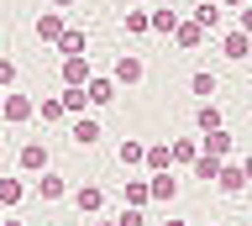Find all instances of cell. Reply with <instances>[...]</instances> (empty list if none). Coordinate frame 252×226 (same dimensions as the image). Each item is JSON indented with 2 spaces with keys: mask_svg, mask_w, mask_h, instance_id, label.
<instances>
[{
  "mask_svg": "<svg viewBox=\"0 0 252 226\" xmlns=\"http://www.w3.org/2000/svg\"><path fill=\"white\" fill-rule=\"evenodd\" d=\"M0 216H5V205H0Z\"/></svg>",
  "mask_w": 252,
  "mask_h": 226,
  "instance_id": "39",
  "label": "cell"
},
{
  "mask_svg": "<svg viewBox=\"0 0 252 226\" xmlns=\"http://www.w3.org/2000/svg\"><path fill=\"white\" fill-rule=\"evenodd\" d=\"M216 90H220V84H216L210 68H194V74H189V95H194V100H216Z\"/></svg>",
  "mask_w": 252,
  "mask_h": 226,
  "instance_id": "16",
  "label": "cell"
},
{
  "mask_svg": "<svg viewBox=\"0 0 252 226\" xmlns=\"http://www.w3.org/2000/svg\"><path fill=\"white\" fill-rule=\"evenodd\" d=\"M63 27H68V21H63V11H42V16H37V37H42V42H58Z\"/></svg>",
  "mask_w": 252,
  "mask_h": 226,
  "instance_id": "18",
  "label": "cell"
},
{
  "mask_svg": "<svg viewBox=\"0 0 252 226\" xmlns=\"http://www.w3.org/2000/svg\"><path fill=\"white\" fill-rule=\"evenodd\" d=\"M0 226H27V221H11V216H0Z\"/></svg>",
  "mask_w": 252,
  "mask_h": 226,
  "instance_id": "35",
  "label": "cell"
},
{
  "mask_svg": "<svg viewBox=\"0 0 252 226\" xmlns=\"http://www.w3.org/2000/svg\"><path fill=\"white\" fill-rule=\"evenodd\" d=\"M205 226H220V221H205Z\"/></svg>",
  "mask_w": 252,
  "mask_h": 226,
  "instance_id": "38",
  "label": "cell"
},
{
  "mask_svg": "<svg viewBox=\"0 0 252 226\" xmlns=\"http://www.w3.org/2000/svg\"><path fill=\"white\" fill-rule=\"evenodd\" d=\"M189 174H194V179H205V184H216V174H220V158H210V153H200V158L189 163Z\"/></svg>",
  "mask_w": 252,
  "mask_h": 226,
  "instance_id": "25",
  "label": "cell"
},
{
  "mask_svg": "<svg viewBox=\"0 0 252 226\" xmlns=\"http://www.w3.org/2000/svg\"><path fill=\"white\" fill-rule=\"evenodd\" d=\"M142 74H147V64H142L137 53H121V58L110 64V79L121 84V90H131V84H142Z\"/></svg>",
  "mask_w": 252,
  "mask_h": 226,
  "instance_id": "3",
  "label": "cell"
},
{
  "mask_svg": "<svg viewBox=\"0 0 252 226\" xmlns=\"http://www.w3.org/2000/svg\"><path fill=\"white\" fill-rule=\"evenodd\" d=\"M94 226H116V221H94Z\"/></svg>",
  "mask_w": 252,
  "mask_h": 226,
  "instance_id": "37",
  "label": "cell"
},
{
  "mask_svg": "<svg viewBox=\"0 0 252 226\" xmlns=\"http://www.w3.org/2000/svg\"><path fill=\"white\" fill-rule=\"evenodd\" d=\"M216 190L220 194H247V174H242V158H220V174H216Z\"/></svg>",
  "mask_w": 252,
  "mask_h": 226,
  "instance_id": "6",
  "label": "cell"
},
{
  "mask_svg": "<svg viewBox=\"0 0 252 226\" xmlns=\"http://www.w3.org/2000/svg\"><path fill=\"white\" fill-rule=\"evenodd\" d=\"M126 205H147V179H126Z\"/></svg>",
  "mask_w": 252,
  "mask_h": 226,
  "instance_id": "28",
  "label": "cell"
},
{
  "mask_svg": "<svg viewBox=\"0 0 252 226\" xmlns=\"http://www.w3.org/2000/svg\"><path fill=\"white\" fill-rule=\"evenodd\" d=\"M194 127H200V131L226 127V116H220V105H216V100H200V111H194Z\"/></svg>",
  "mask_w": 252,
  "mask_h": 226,
  "instance_id": "19",
  "label": "cell"
},
{
  "mask_svg": "<svg viewBox=\"0 0 252 226\" xmlns=\"http://www.w3.org/2000/svg\"><path fill=\"white\" fill-rule=\"evenodd\" d=\"M194 21H200L205 32H220V27H226V5H216V0H200V5H194Z\"/></svg>",
  "mask_w": 252,
  "mask_h": 226,
  "instance_id": "14",
  "label": "cell"
},
{
  "mask_svg": "<svg viewBox=\"0 0 252 226\" xmlns=\"http://www.w3.org/2000/svg\"><path fill=\"white\" fill-rule=\"evenodd\" d=\"M163 226H189V221H163Z\"/></svg>",
  "mask_w": 252,
  "mask_h": 226,
  "instance_id": "36",
  "label": "cell"
},
{
  "mask_svg": "<svg viewBox=\"0 0 252 226\" xmlns=\"http://www.w3.org/2000/svg\"><path fill=\"white\" fill-rule=\"evenodd\" d=\"M126 37H147V11H142V5L126 11Z\"/></svg>",
  "mask_w": 252,
  "mask_h": 226,
  "instance_id": "27",
  "label": "cell"
},
{
  "mask_svg": "<svg viewBox=\"0 0 252 226\" xmlns=\"http://www.w3.org/2000/svg\"><path fill=\"white\" fill-rule=\"evenodd\" d=\"M147 200H158V205H173V200H179V179H173V168L147 174Z\"/></svg>",
  "mask_w": 252,
  "mask_h": 226,
  "instance_id": "5",
  "label": "cell"
},
{
  "mask_svg": "<svg viewBox=\"0 0 252 226\" xmlns=\"http://www.w3.org/2000/svg\"><path fill=\"white\" fill-rule=\"evenodd\" d=\"M63 111H68V116H84V105H90V95H84V84H63Z\"/></svg>",
  "mask_w": 252,
  "mask_h": 226,
  "instance_id": "21",
  "label": "cell"
},
{
  "mask_svg": "<svg viewBox=\"0 0 252 226\" xmlns=\"http://www.w3.org/2000/svg\"><path fill=\"white\" fill-rule=\"evenodd\" d=\"M16 163H21V174H42L47 168V142H21Z\"/></svg>",
  "mask_w": 252,
  "mask_h": 226,
  "instance_id": "8",
  "label": "cell"
},
{
  "mask_svg": "<svg viewBox=\"0 0 252 226\" xmlns=\"http://www.w3.org/2000/svg\"><path fill=\"white\" fill-rule=\"evenodd\" d=\"M37 116H42V121H68V111H63L58 95H42V100H37Z\"/></svg>",
  "mask_w": 252,
  "mask_h": 226,
  "instance_id": "26",
  "label": "cell"
},
{
  "mask_svg": "<svg viewBox=\"0 0 252 226\" xmlns=\"http://www.w3.org/2000/svg\"><path fill=\"white\" fill-rule=\"evenodd\" d=\"M179 11L173 5H158V11H147V32H158V37H173V27H179Z\"/></svg>",
  "mask_w": 252,
  "mask_h": 226,
  "instance_id": "12",
  "label": "cell"
},
{
  "mask_svg": "<svg viewBox=\"0 0 252 226\" xmlns=\"http://www.w3.org/2000/svg\"><path fill=\"white\" fill-rule=\"evenodd\" d=\"M53 48H58L63 58H79V53H84V32H79V27H63V37L53 42Z\"/></svg>",
  "mask_w": 252,
  "mask_h": 226,
  "instance_id": "22",
  "label": "cell"
},
{
  "mask_svg": "<svg viewBox=\"0 0 252 226\" xmlns=\"http://www.w3.org/2000/svg\"><path fill=\"white\" fill-rule=\"evenodd\" d=\"M68 137H74L79 147H94V142H100V121H94V116H74V127H68Z\"/></svg>",
  "mask_w": 252,
  "mask_h": 226,
  "instance_id": "15",
  "label": "cell"
},
{
  "mask_svg": "<svg viewBox=\"0 0 252 226\" xmlns=\"http://www.w3.org/2000/svg\"><path fill=\"white\" fill-rule=\"evenodd\" d=\"M16 74H21V68H16V58H0V90H11Z\"/></svg>",
  "mask_w": 252,
  "mask_h": 226,
  "instance_id": "30",
  "label": "cell"
},
{
  "mask_svg": "<svg viewBox=\"0 0 252 226\" xmlns=\"http://www.w3.org/2000/svg\"><path fill=\"white\" fill-rule=\"evenodd\" d=\"M32 190L42 194V200H63V194H68V179L53 174V168H42V179H32Z\"/></svg>",
  "mask_w": 252,
  "mask_h": 226,
  "instance_id": "13",
  "label": "cell"
},
{
  "mask_svg": "<svg viewBox=\"0 0 252 226\" xmlns=\"http://www.w3.org/2000/svg\"><path fill=\"white\" fill-rule=\"evenodd\" d=\"M205 37H210V32H205L200 21H194V16H184V21H179V27H173V48L194 53V48H205Z\"/></svg>",
  "mask_w": 252,
  "mask_h": 226,
  "instance_id": "7",
  "label": "cell"
},
{
  "mask_svg": "<svg viewBox=\"0 0 252 226\" xmlns=\"http://www.w3.org/2000/svg\"><path fill=\"white\" fill-rule=\"evenodd\" d=\"M94 68H90V58L79 53V58H63V84H84Z\"/></svg>",
  "mask_w": 252,
  "mask_h": 226,
  "instance_id": "20",
  "label": "cell"
},
{
  "mask_svg": "<svg viewBox=\"0 0 252 226\" xmlns=\"http://www.w3.org/2000/svg\"><path fill=\"white\" fill-rule=\"evenodd\" d=\"M142 168H147V174H163V168H173L168 142H147V153H142Z\"/></svg>",
  "mask_w": 252,
  "mask_h": 226,
  "instance_id": "17",
  "label": "cell"
},
{
  "mask_svg": "<svg viewBox=\"0 0 252 226\" xmlns=\"http://www.w3.org/2000/svg\"><path fill=\"white\" fill-rule=\"evenodd\" d=\"M168 158H173V168H189V163L200 158V137H173V142H168Z\"/></svg>",
  "mask_w": 252,
  "mask_h": 226,
  "instance_id": "10",
  "label": "cell"
},
{
  "mask_svg": "<svg viewBox=\"0 0 252 226\" xmlns=\"http://www.w3.org/2000/svg\"><path fill=\"white\" fill-rule=\"evenodd\" d=\"M116 226H147V216H142V205H121V216H116Z\"/></svg>",
  "mask_w": 252,
  "mask_h": 226,
  "instance_id": "29",
  "label": "cell"
},
{
  "mask_svg": "<svg viewBox=\"0 0 252 226\" xmlns=\"http://www.w3.org/2000/svg\"><path fill=\"white\" fill-rule=\"evenodd\" d=\"M27 200V179H0V205L11 210V205H21Z\"/></svg>",
  "mask_w": 252,
  "mask_h": 226,
  "instance_id": "24",
  "label": "cell"
},
{
  "mask_svg": "<svg viewBox=\"0 0 252 226\" xmlns=\"http://www.w3.org/2000/svg\"><path fill=\"white\" fill-rule=\"evenodd\" d=\"M220 53H226L231 64H247L252 58V37L242 32V27H220Z\"/></svg>",
  "mask_w": 252,
  "mask_h": 226,
  "instance_id": "2",
  "label": "cell"
},
{
  "mask_svg": "<svg viewBox=\"0 0 252 226\" xmlns=\"http://www.w3.org/2000/svg\"><path fill=\"white\" fill-rule=\"evenodd\" d=\"M68 5H74V0H53V11H68Z\"/></svg>",
  "mask_w": 252,
  "mask_h": 226,
  "instance_id": "34",
  "label": "cell"
},
{
  "mask_svg": "<svg viewBox=\"0 0 252 226\" xmlns=\"http://www.w3.org/2000/svg\"><path fill=\"white\" fill-rule=\"evenodd\" d=\"M74 205H79V216H100L105 190H100V184H79V190H74Z\"/></svg>",
  "mask_w": 252,
  "mask_h": 226,
  "instance_id": "11",
  "label": "cell"
},
{
  "mask_svg": "<svg viewBox=\"0 0 252 226\" xmlns=\"http://www.w3.org/2000/svg\"><path fill=\"white\" fill-rule=\"evenodd\" d=\"M131 5H142V0H131Z\"/></svg>",
  "mask_w": 252,
  "mask_h": 226,
  "instance_id": "40",
  "label": "cell"
},
{
  "mask_svg": "<svg viewBox=\"0 0 252 226\" xmlns=\"http://www.w3.org/2000/svg\"><path fill=\"white\" fill-rule=\"evenodd\" d=\"M200 153H210V158H231V131H226V127L200 131Z\"/></svg>",
  "mask_w": 252,
  "mask_h": 226,
  "instance_id": "9",
  "label": "cell"
},
{
  "mask_svg": "<svg viewBox=\"0 0 252 226\" xmlns=\"http://www.w3.org/2000/svg\"><path fill=\"white\" fill-rule=\"evenodd\" d=\"M0 116H5L11 127H21V121H32V116H37V100H27V95H16V90H5V100H0Z\"/></svg>",
  "mask_w": 252,
  "mask_h": 226,
  "instance_id": "4",
  "label": "cell"
},
{
  "mask_svg": "<svg viewBox=\"0 0 252 226\" xmlns=\"http://www.w3.org/2000/svg\"><path fill=\"white\" fill-rule=\"evenodd\" d=\"M0 100H5V90H0Z\"/></svg>",
  "mask_w": 252,
  "mask_h": 226,
  "instance_id": "41",
  "label": "cell"
},
{
  "mask_svg": "<svg viewBox=\"0 0 252 226\" xmlns=\"http://www.w3.org/2000/svg\"><path fill=\"white\" fill-rule=\"evenodd\" d=\"M216 5H226V11H242V5H247V0H216Z\"/></svg>",
  "mask_w": 252,
  "mask_h": 226,
  "instance_id": "32",
  "label": "cell"
},
{
  "mask_svg": "<svg viewBox=\"0 0 252 226\" xmlns=\"http://www.w3.org/2000/svg\"><path fill=\"white\" fill-rule=\"evenodd\" d=\"M247 190H252V184H247Z\"/></svg>",
  "mask_w": 252,
  "mask_h": 226,
  "instance_id": "42",
  "label": "cell"
},
{
  "mask_svg": "<svg viewBox=\"0 0 252 226\" xmlns=\"http://www.w3.org/2000/svg\"><path fill=\"white\" fill-rule=\"evenodd\" d=\"M142 153H147V142H137V137H126V142L116 147V158H121V168H142Z\"/></svg>",
  "mask_w": 252,
  "mask_h": 226,
  "instance_id": "23",
  "label": "cell"
},
{
  "mask_svg": "<svg viewBox=\"0 0 252 226\" xmlns=\"http://www.w3.org/2000/svg\"><path fill=\"white\" fill-rule=\"evenodd\" d=\"M236 27H242V32L252 37V0H247V5H242V11H236Z\"/></svg>",
  "mask_w": 252,
  "mask_h": 226,
  "instance_id": "31",
  "label": "cell"
},
{
  "mask_svg": "<svg viewBox=\"0 0 252 226\" xmlns=\"http://www.w3.org/2000/svg\"><path fill=\"white\" fill-rule=\"evenodd\" d=\"M84 95H90V105H94V111H105V105H116L121 84L110 79V74H90V79H84Z\"/></svg>",
  "mask_w": 252,
  "mask_h": 226,
  "instance_id": "1",
  "label": "cell"
},
{
  "mask_svg": "<svg viewBox=\"0 0 252 226\" xmlns=\"http://www.w3.org/2000/svg\"><path fill=\"white\" fill-rule=\"evenodd\" d=\"M242 174H247V184H252V153H247V158H242Z\"/></svg>",
  "mask_w": 252,
  "mask_h": 226,
  "instance_id": "33",
  "label": "cell"
}]
</instances>
